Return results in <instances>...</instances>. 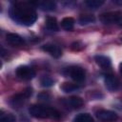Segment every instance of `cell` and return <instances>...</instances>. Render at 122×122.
Wrapping results in <instances>:
<instances>
[{
    "label": "cell",
    "mask_w": 122,
    "mask_h": 122,
    "mask_svg": "<svg viewBox=\"0 0 122 122\" xmlns=\"http://www.w3.org/2000/svg\"><path fill=\"white\" fill-rule=\"evenodd\" d=\"M10 16L16 23L24 26H31L37 19V14L31 3L15 2L10 9Z\"/></svg>",
    "instance_id": "1"
},
{
    "label": "cell",
    "mask_w": 122,
    "mask_h": 122,
    "mask_svg": "<svg viewBox=\"0 0 122 122\" xmlns=\"http://www.w3.org/2000/svg\"><path fill=\"white\" fill-rule=\"evenodd\" d=\"M29 112L32 117L40 119L59 120L61 117L60 112L56 109L46 105H32L30 107Z\"/></svg>",
    "instance_id": "2"
},
{
    "label": "cell",
    "mask_w": 122,
    "mask_h": 122,
    "mask_svg": "<svg viewBox=\"0 0 122 122\" xmlns=\"http://www.w3.org/2000/svg\"><path fill=\"white\" fill-rule=\"evenodd\" d=\"M32 94V89L31 88H26L24 91H23V92H21V93H17V94H15V95H13L12 97H10V106L12 107V108H14V109H19V108H21L24 104H25V102L27 101V99Z\"/></svg>",
    "instance_id": "3"
},
{
    "label": "cell",
    "mask_w": 122,
    "mask_h": 122,
    "mask_svg": "<svg viewBox=\"0 0 122 122\" xmlns=\"http://www.w3.org/2000/svg\"><path fill=\"white\" fill-rule=\"evenodd\" d=\"M99 20L105 25H111V24L122 25V12L120 11L104 12L99 16Z\"/></svg>",
    "instance_id": "4"
},
{
    "label": "cell",
    "mask_w": 122,
    "mask_h": 122,
    "mask_svg": "<svg viewBox=\"0 0 122 122\" xmlns=\"http://www.w3.org/2000/svg\"><path fill=\"white\" fill-rule=\"evenodd\" d=\"M67 74L75 82H83L85 80V71L81 67L71 66L66 69Z\"/></svg>",
    "instance_id": "5"
},
{
    "label": "cell",
    "mask_w": 122,
    "mask_h": 122,
    "mask_svg": "<svg viewBox=\"0 0 122 122\" xmlns=\"http://www.w3.org/2000/svg\"><path fill=\"white\" fill-rule=\"evenodd\" d=\"M16 75L24 80H30L35 76V71L29 66H20L15 71Z\"/></svg>",
    "instance_id": "6"
},
{
    "label": "cell",
    "mask_w": 122,
    "mask_h": 122,
    "mask_svg": "<svg viewBox=\"0 0 122 122\" xmlns=\"http://www.w3.org/2000/svg\"><path fill=\"white\" fill-rule=\"evenodd\" d=\"M63 105L68 109H79L83 106V99L79 96H71L62 101Z\"/></svg>",
    "instance_id": "7"
},
{
    "label": "cell",
    "mask_w": 122,
    "mask_h": 122,
    "mask_svg": "<svg viewBox=\"0 0 122 122\" xmlns=\"http://www.w3.org/2000/svg\"><path fill=\"white\" fill-rule=\"evenodd\" d=\"M96 117L104 122H109V121H114L118 118V115L116 112L109 110H100L96 112Z\"/></svg>",
    "instance_id": "8"
},
{
    "label": "cell",
    "mask_w": 122,
    "mask_h": 122,
    "mask_svg": "<svg viewBox=\"0 0 122 122\" xmlns=\"http://www.w3.org/2000/svg\"><path fill=\"white\" fill-rule=\"evenodd\" d=\"M105 86L110 92H115L119 89V80L112 74L105 75Z\"/></svg>",
    "instance_id": "9"
},
{
    "label": "cell",
    "mask_w": 122,
    "mask_h": 122,
    "mask_svg": "<svg viewBox=\"0 0 122 122\" xmlns=\"http://www.w3.org/2000/svg\"><path fill=\"white\" fill-rule=\"evenodd\" d=\"M41 49H42L44 51L50 53V54H51V56H53L54 58H59V57L62 55V51H61V49L59 48V46H57V45H55V44H51V43L45 44V45H43V46L41 47Z\"/></svg>",
    "instance_id": "10"
},
{
    "label": "cell",
    "mask_w": 122,
    "mask_h": 122,
    "mask_svg": "<svg viewBox=\"0 0 122 122\" xmlns=\"http://www.w3.org/2000/svg\"><path fill=\"white\" fill-rule=\"evenodd\" d=\"M6 40L10 45L14 47L22 46L25 43V40L17 33H8L6 36Z\"/></svg>",
    "instance_id": "11"
},
{
    "label": "cell",
    "mask_w": 122,
    "mask_h": 122,
    "mask_svg": "<svg viewBox=\"0 0 122 122\" xmlns=\"http://www.w3.org/2000/svg\"><path fill=\"white\" fill-rule=\"evenodd\" d=\"M31 4L35 5L40 10H47V11L54 10L56 8V4L53 1H38V2H31Z\"/></svg>",
    "instance_id": "12"
},
{
    "label": "cell",
    "mask_w": 122,
    "mask_h": 122,
    "mask_svg": "<svg viewBox=\"0 0 122 122\" xmlns=\"http://www.w3.org/2000/svg\"><path fill=\"white\" fill-rule=\"evenodd\" d=\"M94 60L96 62V64L98 66H100L103 69H109L112 65V61L110 59V57L106 56V55H95L94 56Z\"/></svg>",
    "instance_id": "13"
},
{
    "label": "cell",
    "mask_w": 122,
    "mask_h": 122,
    "mask_svg": "<svg viewBox=\"0 0 122 122\" xmlns=\"http://www.w3.org/2000/svg\"><path fill=\"white\" fill-rule=\"evenodd\" d=\"M46 27L50 30H53V31L58 30L59 28H58V23H57L56 18L53 16H48L46 18Z\"/></svg>",
    "instance_id": "14"
},
{
    "label": "cell",
    "mask_w": 122,
    "mask_h": 122,
    "mask_svg": "<svg viewBox=\"0 0 122 122\" xmlns=\"http://www.w3.org/2000/svg\"><path fill=\"white\" fill-rule=\"evenodd\" d=\"M61 27L66 30H71L74 27V19L72 17H65L61 21Z\"/></svg>",
    "instance_id": "15"
},
{
    "label": "cell",
    "mask_w": 122,
    "mask_h": 122,
    "mask_svg": "<svg viewBox=\"0 0 122 122\" xmlns=\"http://www.w3.org/2000/svg\"><path fill=\"white\" fill-rule=\"evenodd\" d=\"M72 122H93V118L90 113H79L73 118Z\"/></svg>",
    "instance_id": "16"
},
{
    "label": "cell",
    "mask_w": 122,
    "mask_h": 122,
    "mask_svg": "<svg viewBox=\"0 0 122 122\" xmlns=\"http://www.w3.org/2000/svg\"><path fill=\"white\" fill-rule=\"evenodd\" d=\"M95 21V18L93 15H91V14H83L81 15L79 18H78V23L80 25H88V24H91V23H93Z\"/></svg>",
    "instance_id": "17"
},
{
    "label": "cell",
    "mask_w": 122,
    "mask_h": 122,
    "mask_svg": "<svg viewBox=\"0 0 122 122\" xmlns=\"http://www.w3.org/2000/svg\"><path fill=\"white\" fill-rule=\"evenodd\" d=\"M61 89L65 92H74V91L78 90L79 86L77 84H73V83H70V82H65V83L62 84Z\"/></svg>",
    "instance_id": "18"
},
{
    "label": "cell",
    "mask_w": 122,
    "mask_h": 122,
    "mask_svg": "<svg viewBox=\"0 0 122 122\" xmlns=\"http://www.w3.org/2000/svg\"><path fill=\"white\" fill-rule=\"evenodd\" d=\"M54 81L51 77L48 76V75H43L41 78H40V84L42 87L44 88H49V87H51L53 85Z\"/></svg>",
    "instance_id": "19"
},
{
    "label": "cell",
    "mask_w": 122,
    "mask_h": 122,
    "mask_svg": "<svg viewBox=\"0 0 122 122\" xmlns=\"http://www.w3.org/2000/svg\"><path fill=\"white\" fill-rule=\"evenodd\" d=\"M85 4L90 9L96 10L97 8L101 7L104 4V1H101V0H87V1H85Z\"/></svg>",
    "instance_id": "20"
},
{
    "label": "cell",
    "mask_w": 122,
    "mask_h": 122,
    "mask_svg": "<svg viewBox=\"0 0 122 122\" xmlns=\"http://www.w3.org/2000/svg\"><path fill=\"white\" fill-rule=\"evenodd\" d=\"M16 118L12 113H3L0 116V122H15Z\"/></svg>",
    "instance_id": "21"
},
{
    "label": "cell",
    "mask_w": 122,
    "mask_h": 122,
    "mask_svg": "<svg viewBox=\"0 0 122 122\" xmlns=\"http://www.w3.org/2000/svg\"><path fill=\"white\" fill-rule=\"evenodd\" d=\"M37 98H38L40 101H49V100L51 99V95H50L48 92H44L39 93V94L37 95Z\"/></svg>",
    "instance_id": "22"
},
{
    "label": "cell",
    "mask_w": 122,
    "mask_h": 122,
    "mask_svg": "<svg viewBox=\"0 0 122 122\" xmlns=\"http://www.w3.org/2000/svg\"><path fill=\"white\" fill-rule=\"evenodd\" d=\"M119 71H120V72L122 73V62L119 64Z\"/></svg>",
    "instance_id": "23"
},
{
    "label": "cell",
    "mask_w": 122,
    "mask_h": 122,
    "mask_svg": "<svg viewBox=\"0 0 122 122\" xmlns=\"http://www.w3.org/2000/svg\"><path fill=\"white\" fill-rule=\"evenodd\" d=\"M113 2H114L115 4H119V5H122V1H117V0H116V1H113Z\"/></svg>",
    "instance_id": "24"
},
{
    "label": "cell",
    "mask_w": 122,
    "mask_h": 122,
    "mask_svg": "<svg viewBox=\"0 0 122 122\" xmlns=\"http://www.w3.org/2000/svg\"><path fill=\"white\" fill-rule=\"evenodd\" d=\"M121 41H122V37H121Z\"/></svg>",
    "instance_id": "25"
}]
</instances>
